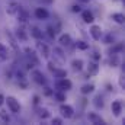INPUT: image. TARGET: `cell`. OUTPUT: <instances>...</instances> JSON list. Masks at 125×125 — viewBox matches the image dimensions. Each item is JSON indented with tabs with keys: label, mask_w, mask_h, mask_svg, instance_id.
<instances>
[{
	"label": "cell",
	"mask_w": 125,
	"mask_h": 125,
	"mask_svg": "<svg viewBox=\"0 0 125 125\" xmlns=\"http://www.w3.org/2000/svg\"><path fill=\"white\" fill-rule=\"evenodd\" d=\"M4 102L7 103V108L10 109V112H13V114H19L21 112V105H19V102L13 96H7L4 99Z\"/></svg>",
	"instance_id": "obj_1"
},
{
	"label": "cell",
	"mask_w": 125,
	"mask_h": 125,
	"mask_svg": "<svg viewBox=\"0 0 125 125\" xmlns=\"http://www.w3.org/2000/svg\"><path fill=\"white\" fill-rule=\"evenodd\" d=\"M55 87H57L58 90L67 92V90H70V89H71V82H70L68 79L62 77V79H60V80H57V83H55Z\"/></svg>",
	"instance_id": "obj_2"
},
{
	"label": "cell",
	"mask_w": 125,
	"mask_h": 125,
	"mask_svg": "<svg viewBox=\"0 0 125 125\" xmlns=\"http://www.w3.org/2000/svg\"><path fill=\"white\" fill-rule=\"evenodd\" d=\"M60 114H61V116H64L65 119H68V118H71V116H73L74 109H73L70 105H64V103H62L61 106H60Z\"/></svg>",
	"instance_id": "obj_3"
},
{
	"label": "cell",
	"mask_w": 125,
	"mask_h": 125,
	"mask_svg": "<svg viewBox=\"0 0 125 125\" xmlns=\"http://www.w3.org/2000/svg\"><path fill=\"white\" fill-rule=\"evenodd\" d=\"M36 50L39 51V54H41L44 58H48V57H50V48H48L47 44H44V42H36Z\"/></svg>",
	"instance_id": "obj_4"
},
{
	"label": "cell",
	"mask_w": 125,
	"mask_h": 125,
	"mask_svg": "<svg viewBox=\"0 0 125 125\" xmlns=\"http://www.w3.org/2000/svg\"><path fill=\"white\" fill-rule=\"evenodd\" d=\"M31 76H32V79H33V82L38 83V84H45V82H47L45 77H44V74H42L39 70H33Z\"/></svg>",
	"instance_id": "obj_5"
},
{
	"label": "cell",
	"mask_w": 125,
	"mask_h": 125,
	"mask_svg": "<svg viewBox=\"0 0 125 125\" xmlns=\"http://www.w3.org/2000/svg\"><path fill=\"white\" fill-rule=\"evenodd\" d=\"M90 35H92V38H93L94 41H99L100 36H102V29H100V26L92 25V28H90Z\"/></svg>",
	"instance_id": "obj_6"
},
{
	"label": "cell",
	"mask_w": 125,
	"mask_h": 125,
	"mask_svg": "<svg viewBox=\"0 0 125 125\" xmlns=\"http://www.w3.org/2000/svg\"><path fill=\"white\" fill-rule=\"evenodd\" d=\"M87 118H89V121H90L92 124H94V125H103V124H105V121H103L97 114H94V112L89 114V115H87Z\"/></svg>",
	"instance_id": "obj_7"
},
{
	"label": "cell",
	"mask_w": 125,
	"mask_h": 125,
	"mask_svg": "<svg viewBox=\"0 0 125 125\" xmlns=\"http://www.w3.org/2000/svg\"><path fill=\"white\" fill-rule=\"evenodd\" d=\"M35 16H36V19H48V16H50V13H48V10L47 9H44V7H38L36 10H35Z\"/></svg>",
	"instance_id": "obj_8"
},
{
	"label": "cell",
	"mask_w": 125,
	"mask_h": 125,
	"mask_svg": "<svg viewBox=\"0 0 125 125\" xmlns=\"http://www.w3.org/2000/svg\"><path fill=\"white\" fill-rule=\"evenodd\" d=\"M112 112H114L115 116H119V114L122 112V102H121V100L112 102Z\"/></svg>",
	"instance_id": "obj_9"
},
{
	"label": "cell",
	"mask_w": 125,
	"mask_h": 125,
	"mask_svg": "<svg viewBox=\"0 0 125 125\" xmlns=\"http://www.w3.org/2000/svg\"><path fill=\"white\" fill-rule=\"evenodd\" d=\"M99 73V64L97 62H89L87 65V74L89 76H96Z\"/></svg>",
	"instance_id": "obj_10"
},
{
	"label": "cell",
	"mask_w": 125,
	"mask_h": 125,
	"mask_svg": "<svg viewBox=\"0 0 125 125\" xmlns=\"http://www.w3.org/2000/svg\"><path fill=\"white\" fill-rule=\"evenodd\" d=\"M82 19H83L86 23H93V21H94L93 13L89 12V10H84V12H82Z\"/></svg>",
	"instance_id": "obj_11"
},
{
	"label": "cell",
	"mask_w": 125,
	"mask_h": 125,
	"mask_svg": "<svg viewBox=\"0 0 125 125\" xmlns=\"http://www.w3.org/2000/svg\"><path fill=\"white\" fill-rule=\"evenodd\" d=\"M19 9H21V6H19L18 3H10V4L7 6V9H6V12H7L9 15H15V13H18Z\"/></svg>",
	"instance_id": "obj_12"
},
{
	"label": "cell",
	"mask_w": 125,
	"mask_h": 125,
	"mask_svg": "<svg viewBox=\"0 0 125 125\" xmlns=\"http://www.w3.org/2000/svg\"><path fill=\"white\" fill-rule=\"evenodd\" d=\"M58 41H60V44H61V45L68 47V45L71 44V36H70L68 33H62L61 36H60V39H58Z\"/></svg>",
	"instance_id": "obj_13"
},
{
	"label": "cell",
	"mask_w": 125,
	"mask_h": 125,
	"mask_svg": "<svg viewBox=\"0 0 125 125\" xmlns=\"http://www.w3.org/2000/svg\"><path fill=\"white\" fill-rule=\"evenodd\" d=\"M31 35L35 38V39H38V41H39V39L42 38V31H41L39 28H36V26H32V28H31Z\"/></svg>",
	"instance_id": "obj_14"
},
{
	"label": "cell",
	"mask_w": 125,
	"mask_h": 125,
	"mask_svg": "<svg viewBox=\"0 0 125 125\" xmlns=\"http://www.w3.org/2000/svg\"><path fill=\"white\" fill-rule=\"evenodd\" d=\"M111 19H112L114 22H116V23H124L125 22L124 13H114V15L111 16Z\"/></svg>",
	"instance_id": "obj_15"
},
{
	"label": "cell",
	"mask_w": 125,
	"mask_h": 125,
	"mask_svg": "<svg viewBox=\"0 0 125 125\" xmlns=\"http://www.w3.org/2000/svg\"><path fill=\"white\" fill-rule=\"evenodd\" d=\"M71 67H73V70L80 71V70L83 68V61H82V60H73V61H71Z\"/></svg>",
	"instance_id": "obj_16"
},
{
	"label": "cell",
	"mask_w": 125,
	"mask_h": 125,
	"mask_svg": "<svg viewBox=\"0 0 125 125\" xmlns=\"http://www.w3.org/2000/svg\"><path fill=\"white\" fill-rule=\"evenodd\" d=\"M80 90H82V93H83V94L92 93V92L94 90V86H93V84H84V86H83Z\"/></svg>",
	"instance_id": "obj_17"
},
{
	"label": "cell",
	"mask_w": 125,
	"mask_h": 125,
	"mask_svg": "<svg viewBox=\"0 0 125 125\" xmlns=\"http://www.w3.org/2000/svg\"><path fill=\"white\" fill-rule=\"evenodd\" d=\"M7 55H9L7 48H6L4 45L0 44V60H7Z\"/></svg>",
	"instance_id": "obj_18"
},
{
	"label": "cell",
	"mask_w": 125,
	"mask_h": 125,
	"mask_svg": "<svg viewBox=\"0 0 125 125\" xmlns=\"http://www.w3.org/2000/svg\"><path fill=\"white\" fill-rule=\"evenodd\" d=\"M93 105L96 106V108H103V97H102L100 94H97V96L94 97Z\"/></svg>",
	"instance_id": "obj_19"
},
{
	"label": "cell",
	"mask_w": 125,
	"mask_h": 125,
	"mask_svg": "<svg viewBox=\"0 0 125 125\" xmlns=\"http://www.w3.org/2000/svg\"><path fill=\"white\" fill-rule=\"evenodd\" d=\"M38 116H41L42 119H45V118L50 116V114H48V111H47L45 108H39V109H38Z\"/></svg>",
	"instance_id": "obj_20"
},
{
	"label": "cell",
	"mask_w": 125,
	"mask_h": 125,
	"mask_svg": "<svg viewBox=\"0 0 125 125\" xmlns=\"http://www.w3.org/2000/svg\"><path fill=\"white\" fill-rule=\"evenodd\" d=\"M18 18H19V21L21 22H26V19H28V15H26V12H23V10H18Z\"/></svg>",
	"instance_id": "obj_21"
},
{
	"label": "cell",
	"mask_w": 125,
	"mask_h": 125,
	"mask_svg": "<svg viewBox=\"0 0 125 125\" xmlns=\"http://www.w3.org/2000/svg\"><path fill=\"white\" fill-rule=\"evenodd\" d=\"M76 47H77L79 50H87V48H89V44L84 42V41H77V42H76Z\"/></svg>",
	"instance_id": "obj_22"
},
{
	"label": "cell",
	"mask_w": 125,
	"mask_h": 125,
	"mask_svg": "<svg viewBox=\"0 0 125 125\" xmlns=\"http://www.w3.org/2000/svg\"><path fill=\"white\" fill-rule=\"evenodd\" d=\"M54 74H55L57 77H60V79L67 77V71H65V70H58V68H55V70H54Z\"/></svg>",
	"instance_id": "obj_23"
},
{
	"label": "cell",
	"mask_w": 125,
	"mask_h": 125,
	"mask_svg": "<svg viewBox=\"0 0 125 125\" xmlns=\"http://www.w3.org/2000/svg\"><path fill=\"white\" fill-rule=\"evenodd\" d=\"M0 118H1L3 122H9V121H10V116L7 115L6 111H0Z\"/></svg>",
	"instance_id": "obj_24"
},
{
	"label": "cell",
	"mask_w": 125,
	"mask_h": 125,
	"mask_svg": "<svg viewBox=\"0 0 125 125\" xmlns=\"http://www.w3.org/2000/svg\"><path fill=\"white\" fill-rule=\"evenodd\" d=\"M47 32H48V35H50L51 38H54L55 33H57V29H55L54 26H48V28H47Z\"/></svg>",
	"instance_id": "obj_25"
},
{
	"label": "cell",
	"mask_w": 125,
	"mask_h": 125,
	"mask_svg": "<svg viewBox=\"0 0 125 125\" xmlns=\"http://www.w3.org/2000/svg\"><path fill=\"white\" fill-rule=\"evenodd\" d=\"M18 38H21V39L26 41V33H25L23 29H18Z\"/></svg>",
	"instance_id": "obj_26"
},
{
	"label": "cell",
	"mask_w": 125,
	"mask_h": 125,
	"mask_svg": "<svg viewBox=\"0 0 125 125\" xmlns=\"http://www.w3.org/2000/svg\"><path fill=\"white\" fill-rule=\"evenodd\" d=\"M54 96H55V99H57L58 102H62V100H65V96H64L61 92H57V93H54Z\"/></svg>",
	"instance_id": "obj_27"
},
{
	"label": "cell",
	"mask_w": 125,
	"mask_h": 125,
	"mask_svg": "<svg viewBox=\"0 0 125 125\" xmlns=\"http://www.w3.org/2000/svg\"><path fill=\"white\" fill-rule=\"evenodd\" d=\"M38 3H41V4H51L54 0H36Z\"/></svg>",
	"instance_id": "obj_28"
},
{
	"label": "cell",
	"mask_w": 125,
	"mask_h": 125,
	"mask_svg": "<svg viewBox=\"0 0 125 125\" xmlns=\"http://www.w3.org/2000/svg\"><path fill=\"white\" fill-rule=\"evenodd\" d=\"M61 119H60V118H54V119H52V124H55V125H61Z\"/></svg>",
	"instance_id": "obj_29"
},
{
	"label": "cell",
	"mask_w": 125,
	"mask_h": 125,
	"mask_svg": "<svg viewBox=\"0 0 125 125\" xmlns=\"http://www.w3.org/2000/svg\"><path fill=\"white\" fill-rule=\"evenodd\" d=\"M119 84H121V87H125V80H124V76H121V77H119Z\"/></svg>",
	"instance_id": "obj_30"
},
{
	"label": "cell",
	"mask_w": 125,
	"mask_h": 125,
	"mask_svg": "<svg viewBox=\"0 0 125 125\" xmlns=\"http://www.w3.org/2000/svg\"><path fill=\"white\" fill-rule=\"evenodd\" d=\"M48 68H50L51 71H54V70H55V65H54L52 62H48Z\"/></svg>",
	"instance_id": "obj_31"
},
{
	"label": "cell",
	"mask_w": 125,
	"mask_h": 125,
	"mask_svg": "<svg viewBox=\"0 0 125 125\" xmlns=\"http://www.w3.org/2000/svg\"><path fill=\"white\" fill-rule=\"evenodd\" d=\"M111 41H114V38H112L111 35H108V36H106V44H111Z\"/></svg>",
	"instance_id": "obj_32"
},
{
	"label": "cell",
	"mask_w": 125,
	"mask_h": 125,
	"mask_svg": "<svg viewBox=\"0 0 125 125\" xmlns=\"http://www.w3.org/2000/svg\"><path fill=\"white\" fill-rule=\"evenodd\" d=\"M80 6H73V12H80Z\"/></svg>",
	"instance_id": "obj_33"
},
{
	"label": "cell",
	"mask_w": 125,
	"mask_h": 125,
	"mask_svg": "<svg viewBox=\"0 0 125 125\" xmlns=\"http://www.w3.org/2000/svg\"><path fill=\"white\" fill-rule=\"evenodd\" d=\"M3 102H4V96H3V94H0V106L3 105Z\"/></svg>",
	"instance_id": "obj_34"
},
{
	"label": "cell",
	"mask_w": 125,
	"mask_h": 125,
	"mask_svg": "<svg viewBox=\"0 0 125 125\" xmlns=\"http://www.w3.org/2000/svg\"><path fill=\"white\" fill-rule=\"evenodd\" d=\"M82 1H89V0H82Z\"/></svg>",
	"instance_id": "obj_35"
}]
</instances>
